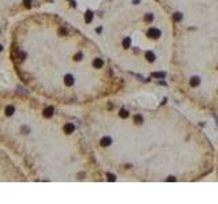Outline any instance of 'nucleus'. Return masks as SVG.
I'll return each instance as SVG.
<instances>
[{"label":"nucleus","mask_w":218,"mask_h":204,"mask_svg":"<svg viewBox=\"0 0 218 204\" xmlns=\"http://www.w3.org/2000/svg\"><path fill=\"white\" fill-rule=\"evenodd\" d=\"M198 84H199V79H198V78H194L191 80V86H198Z\"/></svg>","instance_id":"obj_3"},{"label":"nucleus","mask_w":218,"mask_h":204,"mask_svg":"<svg viewBox=\"0 0 218 204\" xmlns=\"http://www.w3.org/2000/svg\"><path fill=\"white\" fill-rule=\"evenodd\" d=\"M173 19H174V21H180V19H181V14H174Z\"/></svg>","instance_id":"obj_5"},{"label":"nucleus","mask_w":218,"mask_h":204,"mask_svg":"<svg viewBox=\"0 0 218 204\" xmlns=\"http://www.w3.org/2000/svg\"><path fill=\"white\" fill-rule=\"evenodd\" d=\"M160 30L158 29H150L149 30V36L150 37H153V38H157V37H160Z\"/></svg>","instance_id":"obj_1"},{"label":"nucleus","mask_w":218,"mask_h":204,"mask_svg":"<svg viewBox=\"0 0 218 204\" xmlns=\"http://www.w3.org/2000/svg\"><path fill=\"white\" fill-rule=\"evenodd\" d=\"M119 114H120V117H123V119H125V117H128V112L127 110H120Z\"/></svg>","instance_id":"obj_2"},{"label":"nucleus","mask_w":218,"mask_h":204,"mask_svg":"<svg viewBox=\"0 0 218 204\" xmlns=\"http://www.w3.org/2000/svg\"><path fill=\"white\" fill-rule=\"evenodd\" d=\"M146 57H147V60H150V61L154 60V54L153 53H147V54H146Z\"/></svg>","instance_id":"obj_4"},{"label":"nucleus","mask_w":218,"mask_h":204,"mask_svg":"<svg viewBox=\"0 0 218 204\" xmlns=\"http://www.w3.org/2000/svg\"><path fill=\"white\" fill-rule=\"evenodd\" d=\"M135 121H136V123H140V121H142V117H140V116H136V117H135Z\"/></svg>","instance_id":"obj_6"}]
</instances>
